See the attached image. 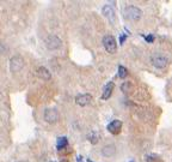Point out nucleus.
Returning a JSON list of instances; mask_svg holds the SVG:
<instances>
[{
	"label": "nucleus",
	"instance_id": "f257e3e1",
	"mask_svg": "<svg viewBox=\"0 0 172 162\" xmlns=\"http://www.w3.org/2000/svg\"><path fill=\"white\" fill-rule=\"evenodd\" d=\"M123 16H124V18L128 19V21H139L142 16V11L136 6L129 5L124 9Z\"/></svg>",
	"mask_w": 172,
	"mask_h": 162
},
{
	"label": "nucleus",
	"instance_id": "f03ea898",
	"mask_svg": "<svg viewBox=\"0 0 172 162\" xmlns=\"http://www.w3.org/2000/svg\"><path fill=\"white\" fill-rule=\"evenodd\" d=\"M103 46L106 49L108 53H115L117 49V43H116V40L112 35H105L103 37Z\"/></svg>",
	"mask_w": 172,
	"mask_h": 162
},
{
	"label": "nucleus",
	"instance_id": "7ed1b4c3",
	"mask_svg": "<svg viewBox=\"0 0 172 162\" xmlns=\"http://www.w3.org/2000/svg\"><path fill=\"white\" fill-rule=\"evenodd\" d=\"M23 67H24V60H23L22 56L14 55L13 58H11V60H10V69H11L12 72H14V73H16V72L20 71Z\"/></svg>",
	"mask_w": 172,
	"mask_h": 162
},
{
	"label": "nucleus",
	"instance_id": "20e7f679",
	"mask_svg": "<svg viewBox=\"0 0 172 162\" xmlns=\"http://www.w3.org/2000/svg\"><path fill=\"white\" fill-rule=\"evenodd\" d=\"M151 61H152V64L154 65V66L158 67V69H164V67L167 66V59L161 54L153 55L151 58Z\"/></svg>",
	"mask_w": 172,
	"mask_h": 162
},
{
	"label": "nucleus",
	"instance_id": "39448f33",
	"mask_svg": "<svg viewBox=\"0 0 172 162\" xmlns=\"http://www.w3.org/2000/svg\"><path fill=\"white\" fill-rule=\"evenodd\" d=\"M46 46L49 49H56L61 46V40L55 35H50L46 38Z\"/></svg>",
	"mask_w": 172,
	"mask_h": 162
},
{
	"label": "nucleus",
	"instance_id": "423d86ee",
	"mask_svg": "<svg viewBox=\"0 0 172 162\" xmlns=\"http://www.w3.org/2000/svg\"><path fill=\"white\" fill-rule=\"evenodd\" d=\"M44 120L49 124H54L57 120V111L55 108H47L44 111Z\"/></svg>",
	"mask_w": 172,
	"mask_h": 162
},
{
	"label": "nucleus",
	"instance_id": "0eeeda50",
	"mask_svg": "<svg viewBox=\"0 0 172 162\" xmlns=\"http://www.w3.org/2000/svg\"><path fill=\"white\" fill-rule=\"evenodd\" d=\"M103 14L105 16L106 18H108V21L111 24L116 23V14H115V11H114V9H112L110 5H105L103 7Z\"/></svg>",
	"mask_w": 172,
	"mask_h": 162
},
{
	"label": "nucleus",
	"instance_id": "6e6552de",
	"mask_svg": "<svg viewBox=\"0 0 172 162\" xmlns=\"http://www.w3.org/2000/svg\"><path fill=\"white\" fill-rule=\"evenodd\" d=\"M92 101V96L90 94H80L75 97V102L77 104H79V106L84 107V106H87V104H90Z\"/></svg>",
	"mask_w": 172,
	"mask_h": 162
},
{
	"label": "nucleus",
	"instance_id": "1a4fd4ad",
	"mask_svg": "<svg viewBox=\"0 0 172 162\" xmlns=\"http://www.w3.org/2000/svg\"><path fill=\"white\" fill-rule=\"evenodd\" d=\"M122 128V121L121 120H112L108 125V131L112 135H118Z\"/></svg>",
	"mask_w": 172,
	"mask_h": 162
},
{
	"label": "nucleus",
	"instance_id": "9d476101",
	"mask_svg": "<svg viewBox=\"0 0 172 162\" xmlns=\"http://www.w3.org/2000/svg\"><path fill=\"white\" fill-rule=\"evenodd\" d=\"M36 73H37V76L41 79H43V80H49V79L52 78V75H50V72H49V70L46 69V67H43V66L38 67L37 71H36Z\"/></svg>",
	"mask_w": 172,
	"mask_h": 162
},
{
	"label": "nucleus",
	"instance_id": "9b49d317",
	"mask_svg": "<svg viewBox=\"0 0 172 162\" xmlns=\"http://www.w3.org/2000/svg\"><path fill=\"white\" fill-rule=\"evenodd\" d=\"M114 86H115L114 82H109L108 84L105 85L104 90H103V94H102V99H103V100H108L109 97L111 96L112 90H114Z\"/></svg>",
	"mask_w": 172,
	"mask_h": 162
},
{
	"label": "nucleus",
	"instance_id": "f8f14e48",
	"mask_svg": "<svg viewBox=\"0 0 172 162\" xmlns=\"http://www.w3.org/2000/svg\"><path fill=\"white\" fill-rule=\"evenodd\" d=\"M67 144H68V139L67 137H59L57 138V144H56V148L57 150H62L65 148H67Z\"/></svg>",
	"mask_w": 172,
	"mask_h": 162
},
{
	"label": "nucleus",
	"instance_id": "ddd939ff",
	"mask_svg": "<svg viewBox=\"0 0 172 162\" xmlns=\"http://www.w3.org/2000/svg\"><path fill=\"white\" fill-rule=\"evenodd\" d=\"M87 139L92 144H97L98 142H99V133H98L97 131H91L87 135Z\"/></svg>",
	"mask_w": 172,
	"mask_h": 162
},
{
	"label": "nucleus",
	"instance_id": "4468645a",
	"mask_svg": "<svg viewBox=\"0 0 172 162\" xmlns=\"http://www.w3.org/2000/svg\"><path fill=\"white\" fill-rule=\"evenodd\" d=\"M145 160L146 162H162V159L157 154H148V155H146Z\"/></svg>",
	"mask_w": 172,
	"mask_h": 162
},
{
	"label": "nucleus",
	"instance_id": "2eb2a0df",
	"mask_svg": "<svg viewBox=\"0 0 172 162\" xmlns=\"http://www.w3.org/2000/svg\"><path fill=\"white\" fill-rule=\"evenodd\" d=\"M115 154V147L114 145H108L103 149V155L104 156H112Z\"/></svg>",
	"mask_w": 172,
	"mask_h": 162
},
{
	"label": "nucleus",
	"instance_id": "dca6fc26",
	"mask_svg": "<svg viewBox=\"0 0 172 162\" xmlns=\"http://www.w3.org/2000/svg\"><path fill=\"white\" fill-rule=\"evenodd\" d=\"M127 75H128L127 69H126L124 66H120V67H118V77H120V78H126Z\"/></svg>",
	"mask_w": 172,
	"mask_h": 162
},
{
	"label": "nucleus",
	"instance_id": "f3484780",
	"mask_svg": "<svg viewBox=\"0 0 172 162\" xmlns=\"http://www.w3.org/2000/svg\"><path fill=\"white\" fill-rule=\"evenodd\" d=\"M132 86H133V84L130 82H126V83H123L121 85V89H122V91H123V93H129Z\"/></svg>",
	"mask_w": 172,
	"mask_h": 162
},
{
	"label": "nucleus",
	"instance_id": "a211bd4d",
	"mask_svg": "<svg viewBox=\"0 0 172 162\" xmlns=\"http://www.w3.org/2000/svg\"><path fill=\"white\" fill-rule=\"evenodd\" d=\"M145 40H146V41L148 42V43H152V42L154 41V36H153L152 34H150V35H147V36H145Z\"/></svg>",
	"mask_w": 172,
	"mask_h": 162
},
{
	"label": "nucleus",
	"instance_id": "6ab92c4d",
	"mask_svg": "<svg viewBox=\"0 0 172 162\" xmlns=\"http://www.w3.org/2000/svg\"><path fill=\"white\" fill-rule=\"evenodd\" d=\"M126 38H127V35H126V34H122V35H121V38H120V43H123Z\"/></svg>",
	"mask_w": 172,
	"mask_h": 162
},
{
	"label": "nucleus",
	"instance_id": "aec40b11",
	"mask_svg": "<svg viewBox=\"0 0 172 162\" xmlns=\"http://www.w3.org/2000/svg\"><path fill=\"white\" fill-rule=\"evenodd\" d=\"M60 162H68V159H63V160H61Z\"/></svg>",
	"mask_w": 172,
	"mask_h": 162
},
{
	"label": "nucleus",
	"instance_id": "412c9836",
	"mask_svg": "<svg viewBox=\"0 0 172 162\" xmlns=\"http://www.w3.org/2000/svg\"><path fill=\"white\" fill-rule=\"evenodd\" d=\"M87 162H91V161H90V160H87Z\"/></svg>",
	"mask_w": 172,
	"mask_h": 162
},
{
	"label": "nucleus",
	"instance_id": "4be33fe9",
	"mask_svg": "<svg viewBox=\"0 0 172 162\" xmlns=\"http://www.w3.org/2000/svg\"><path fill=\"white\" fill-rule=\"evenodd\" d=\"M20 162H27V161H20Z\"/></svg>",
	"mask_w": 172,
	"mask_h": 162
},
{
	"label": "nucleus",
	"instance_id": "5701e85b",
	"mask_svg": "<svg viewBox=\"0 0 172 162\" xmlns=\"http://www.w3.org/2000/svg\"><path fill=\"white\" fill-rule=\"evenodd\" d=\"M130 162H134V161H130Z\"/></svg>",
	"mask_w": 172,
	"mask_h": 162
},
{
	"label": "nucleus",
	"instance_id": "b1692460",
	"mask_svg": "<svg viewBox=\"0 0 172 162\" xmlns=\"http://www.w3.org/2000/svg\"><path fill=\"white\" fill-rule=\"evenodd\" d=\"M50 162H53V161H50Z\"/></svg>",
	"mask_w": 172,
	"mask_h": 162
}]
</instances>
